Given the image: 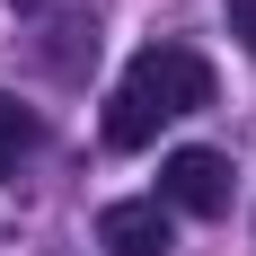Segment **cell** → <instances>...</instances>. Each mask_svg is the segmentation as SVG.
<instances>
[{
    "instance_id": "cell-1",
    "label": "cell",
    "mask_w": 256,
    "mask_h": 256,
    "mask_svg": "<svg viewBox=\"0 0 256 256\" xmlns=\"http://www.w3.org/2000/svg\"><path fill=\"white\" fill-rule=\"evenodd\" d=\"M204 98H212V62L204 53L150 44V53H132L124 88H115V106H106V142H115V150H142L168 115H194Z\"/></svg>"
},
{
    "instance_id": "cell-2",
    "label": "cell",
    "mask_w": 256,
    "mask_h": 256,
    "mask_svg": "<svg viewBox=\"0 0 256 256\" xmlns=\"http://www.w3.org/2000/svg\"><path fill=\"white\" fill-rule=\"evenodd\" d=\"M159 204H168V212H221V204H230V159H221V150H168Z\"/></svg>"
},
{
    "instance_id": "cell-3",
    "label": "cell",
    "mask_w": 256,
    "mask_h": 256,
    "mask_svg": "<svg viewBox=\"0 0 256 256\" xmlns=\"http://www.w3.org/2000/svg\"><path fill=\"white\" fill-rule=\"evenodd\" d=\"M98 248L106 256H168L177 248V230H168V204H106V221H98Z\"/></svg>"
},
{
    "instance_id": "cell-4",
    "label": "cell",
    "mask_w": 256,
    "mask_h": 256,
    "mask_svg": "<svg viewBox=\"0 0 256 256\" xmlns=\"http://www.w3.org/2000/svg\"><path fill=\"white\" fill-rule=\"evenodd\" d=\"M26 150H36V115H26L18 98H0V168H18Z\"/></svg>"
},
{
    "instance_id": "cell-5",
    "label": "cell",
    "mask_w": 256,
    "mask_h": 256,
    "mask_svg": "<svg viewBox=\"0 0 256 256\" xmlns=\"http://www.w3.org/2000/svg\"><path fill=\"white\" fill-rule=\"evenodd\" d=\"M230 36H238V44L256 53V0H230Z\"/></svg>"
}]
</instances>
